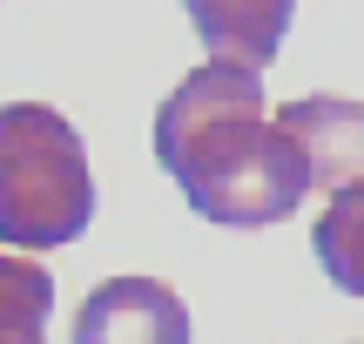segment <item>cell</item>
Returning <instances> with one entry per match:
<instances>
[{
  "instance_id": "5b68a950",
  "label": "cell",
  "mask_w": 364,
  "mask_h": 344,
  "mask_svg": "<svg viewBox=\"0 0 364 344\" xmlns=\"http://www.w3.org/2000/svg\"><path fill=\"white\" fill-rule=\"evenodd\" d=\"M182 7H189V27L209 48V61H230V68L263 75V68L284 54L297 0H182Z\"/></svg>"
},
{
  "instance_id": "52a82bcc",
  "label": "cell",
  "mask_w": 364,
  "mask_h": 344,
  "mask_svg": "<svg viewBox=\"0 0 364 344\" xmlns=\"http://www.w3.org/2000/svg\"><path fill=\"white\" fill-rule=\"evenodd\" d=\"M54 277L27 257L0 250V344H48Z\"/></svg>"
},
{
  "instance_id": "277c9868",
  "label": "cell",
  "mask_w": 364,
  "mask_h": 344,
  "mask_svg": "<svg viewBox=\"0 0 364 344\" xmlns=\"http://www.w3.org/2000/svg\"><path fill=\"white\" fill-rule=\"evenodd\" d=\"M290 135L304 149V169H311V189H344L364 183V102L351 95H304V102L277 108Z\"/></svg>"
},
{
  "instance_id": "7a4b0ae2",
  "label": "cell",
  "mask_w": 364,
  "mask_h": 344,
  "mask_svg": "<svg viewBox=\"0 0 364 344\" xmlns=\"http://www.w3.org/2000/svg\"><path fill=\"white\" fill-rule=\"evenodd\" d=\"M95 216V176L75 122L48 102L0 108V243L61 250Z\"/></svg>"
},
{
  "instance_id": "3957f363",
  "label": "cell",
  "mask_w": 364,
  "mask_h": 344,
  "mask_svg": "<svg viewBox=\"0 0 364 344\" xmlns=\"http://www.w3.org/2000/svg\"><path fill=\"white\" fill-rule=\"evenodd\" d=\"M75 344H189V304L156 277H108L75 311Z\"/></svg>"
},
{
  "instance_id": "6da1fadb",
  "label": "cell",
  "mask_w": 364,
  "mask_h": 344,
  "mask_svg": "<svg viewBox=\"0 0 364 344\" xmlns=\"http://www.w3.org/2000/svg\"><path fill=\"white\" fill-rule=\"evenodd\" d=\"M156 162L189 210L223 230H270L311 196L297 135L263 108V81L230 61H203L169 88L156 108Z\"/></svg>"
},
{
  "instance_id": "8992f818",
  "label": "cell",
  "mask_w": 364,
  "mask_h": 344,
  "mask_svg": "<svg viewBox=\"0 0 364 344\" xmlns=\"http://www.w3.org/2000/svg\"><path fill=\"white\" fill-rule=\"evenodd\" d=\"M311 250H317V264H324V277L338 284V291L364 297V183L331 189L324 216H317V230H311Z\"/></svg>"
}]
</instances>
